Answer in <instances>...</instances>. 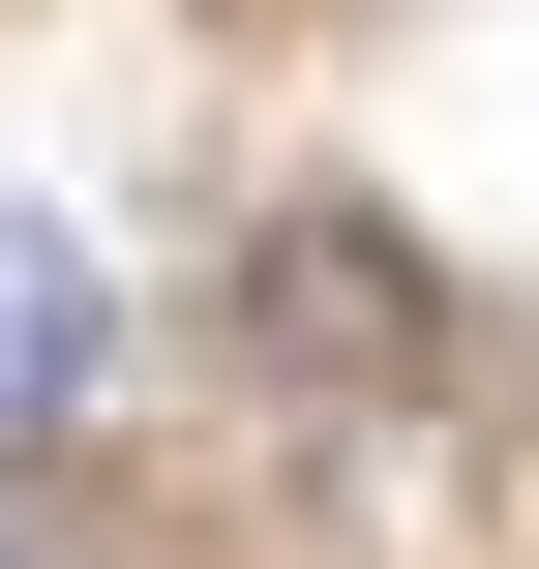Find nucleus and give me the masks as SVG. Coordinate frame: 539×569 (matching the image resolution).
Returning <instances> with one entry per match:
<instances>
[{
	"label": "nucleus",
	"mask_w": 539,
	"mask_h": 569,
	"mask_svg": "<svg viewBox=\"0 0 539 569\" xmlns=\"http://www.w3.org/2000/svg\"><path fill=\"white\" fill-rule=\"evenodd\" d=\"M60 360H90V270H60V210H0V420H60Z\"/></svg>",
	"instance_id": "1"
},
{
	"label": "nucleus",
	"mask_w": 539,
	"mask_h": 569,
	"mask_svg": "<svg viewBox=\"0 0 539 569\" xmlns=\"http://www.w3.org/2000/svg\"><path fill=\"white\" fill-rule=\"evenodd\" d=\"M0 569H30V510H0Z\"/></svg>",
	"instance_id": "2"
}]
</instances>
